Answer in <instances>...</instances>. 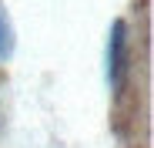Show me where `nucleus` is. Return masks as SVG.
Returning <instances> with one entry per match:
<instances>
[{
	"label": "nucleus",
	"instance_id": "1",
	"mask_svg": "<svg viewBox=\"0 0 154 148\" xmlns=\"http://www.w3.org/2000/svg\"><path fill=\"white\" fill-rule=\"evenodd\" d=\"M127 27H124V20L114 24V31H111V44H107V74H111V84L121 81V71H124V37Z\"/></svg>",
	"mask_w": 154,
	"mask_h": 148
},
{
	"label": "nucleus",
	"instance_id": "2",
	"mask_svg": "<svg viewBox=\"0 0 154 148\" xmlns=\"http://www.w3.org/2000/svg\"><path fill=\"white\" fill-rule=\"evenodd\" d=\"M14 51V37H10V24L4 17V10H0V57H7Z\"/></svg>",
	"mask_w": 154,
	"mask_h": 148
}]
</instances>
